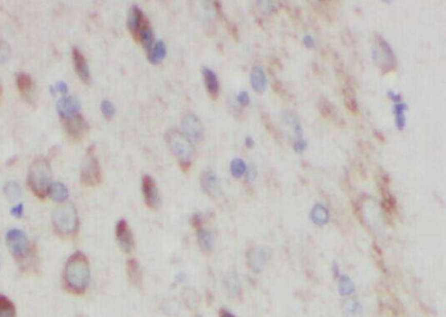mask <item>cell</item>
Masks as SVG:
<instances>
[{
  "label": "cell",
  "mask_w": 446,
  "mask_h": 317,
  "mask_svg": "<svg viewBox=\"0 0 446 317\" xmlns=\"http://www.w3.org/2000/svg\"><path fill=\"white\" fill-rule=\"evenodd\" d=\"M90 280V267L86 255L76 252L70 256L64 270V283L66 289L73 294L86 291Z\"/></svg>",
  "instance_id": "cell-1"
},
{
  "label": "cell",
  "mask_w": 446,
  "mask_h": 317,
  "mask_svg": "<svg viewBox=\"0 0 446 317\" xmlns=\"http://www.w3.org/2000/svg\"><path fill=\"white\" fill-rule=\"evenodd\" d=\"M52 170L46 158L39 157L30 166L27 177L28 186L32 193L40 198L45 199L51 186Z\"/></svg>",
  "instance_id": "cell-2"
},
{
  "label": "cell",
  "mask_w": 446,
  "mask_h": 317,
  "mask_svg": "<svg viewBox=\"0 0 446 317\" xmlns=\"http://www.w3.org/2000/svg\"><path fill=\"white\" fill-rule=\"evenodd\" d=\"M166 141L172 153L180 161V167L188 171L191 166V160L195 155V147L191 140L183 133L171 129L166 134Z\"/></svg>",
  "instance_id": "cell-3"
},
{
  "label": "cell",
  "mask_w": 446,
  "mask_h": 317,
  "mask_svg": "<svg viewBox=\"0 0 446 317\" xmlns=\"http://www.w3.org/2000/svg\"><path fill=\"white\" fill-rule=\"evenodd\" d=\"M55 231L61 237H72L79 228L77 210L72 204H64L55 209L52 214Z\"/></svg>",
  "instance_id": "cell-4"
},
{
  "label": "cell",
  "mask_w": 446,
  "mask_h": 317,
  "mask_svg": "<svg viewBox=\"0 0 446 317\" xmlns=\"http://www.w3.org/2000/svg\"><path fill=\"white\" fill-rule=\"evenodd\" d=\"M6 243L12 256L23 265L27 267L32 260H34V251L30 247L26 234L23 231L16 229L9 230L6 235Z\"/></svg>",
  "instance_id": "cell-5"
},
{
  "label": "cell",
  "mask_w": 446,
  "mask_h": 317,
  "mask_svg": "<svg viewBox=\"0 0 446 317\" xmlns=\"http://www.w3.org/2000/svg\"><path fill=\"white\" fill-rule=\"evenodd\" d=\"M372 59L383 71H389L396 64V57L392 46L382 36L378 35L372 49Z\"/></svg>",
  "instance_id": "cell-6"
},
{
  "label": "cell",
  "mask_w": 446,
  "mask_h": 317,
  "mask_svg": "<svg viewBox=\"0 0 446 317\" xmlns=\"http://www.w3.org/2000/svg\"><path fill=\"white\" fill-rule=\"evenodd\" d=\"M101 180L102 175L100 163L97 158L94 155L92 149L90 148L80 172V180L85 186L94 188L99 186Z\"/></svg>",
  "instance_id": "cell-7"
},
{
  "label": "cell",
  "mask_w": 446,
  "mask_h": 317,
  "mask_svg": "<svg viewBox=\"0 0 446 317\" xmlns=\"http://www.w3.org/2000/svg\"><path fill=\"white\" fill-rule=\"evenodd\" d=\"M65 128L69 137L75 141H80L88 134L89 125L82 115H75L66 119Z\"/></svg>",
  "instance_id": "cell-8"
},
{
  "label": "cell",
  "mask_w": 446,
  "mask_h": 317,
  "mask_svg": "<svg viewBox=\"0 0 446 317\" xmlns=\"http://www.w3.org/2000/svg\"><path fill=\"white\" fill-rule=\"evenodd\" d=\"M115 235L120 249L125 253L129 254L135 249V237L126 220L122 219L118 221L115 228Z\"/></svg>",
  "instance_id": "cell-9"
},
{
  "label": "cell",
  "mask_w": 446,
  "mask_h": 317,
  "mask_svg": "<svg viewBox=\"0 0 446 317\" xmlns=\"http://www.w3.org/2000/svg\"><path fill=\"white\" fill-rule=\"evenodd\" d=\"M141 189L144 200L149 209L154 210L159 209L160 206V196L155 180L149 175H144Z\"/></svg>",
  "instance_id": "cell-10"
},
{
  "label": "cell",
  "mask_w": 446,
  "mask_h": 317,
  "mask_svg": "<svg viewBox=\"0 0 446 317\" xmlns=\"http://www.w3.org/2000/svg\"><path fill=\"white\" fill-rule=\"evenodd\" d=\"M271 256V251L268 248L255 247L249 249L247 254L249 268L255 272L263 270Z\"/></svg>",
  "instance_id": "cell-11"
},
{
  "label": "cell",
  "mask_w": 446,
  "mask_h": 317,
  "mask_svg": "<svg viewBox=\"0 0 446 317\" xmlns=\"http://www.w3.org/2000/svg\"><path fill=\"white\" fill-rule=\"evenodd\" d=\"M184 135L190 140L200 141L203 138L204 129L200 120L195 115H187L181 121Z\"/></svg>",
  "instance_id": "cell-12"
},
{
  "label": "cell",
  "mask_w": 446,
  "mask_h": 317,
  "mask_svg": "<svg viewBox=\"0 0 446 317\" xmlns=\"http://www.w3.org/2000/svg\"><path fill=\"white\" fill-rule=\"evenodd\" d=\"M200 185L210 197H218L220 194V181L214 172L204 171L200 175Z\"/></svg>",
  "instance_id": "cell-13"
},
{
  "label": "cell",
  "mask_w": 446,
  "mask_h": 317,
  "mask_svg": "<svg viewBox=\"0 0 446 317\" xmlns=\"http://www.w3.org/2000/svg\"><path fill=\"white\" fill-rule=\"evenodd\" d=\"M143 13L141 12L138 6H132L129 10L127 17H126V26L129 32H131L133 37L136 41H138V36L140 32L141 26L145 21Z\"/></svg>",
  "instance_id": "cell-14"
},
{
  "label": "cell",
  "mask_w": 446,
  "mask_h": 317,
  "mask_svg": "<svg viewBox=\"0 0 446 317\" xmlns=\"http://www.w3.org/2000/svg\"><path fill=\"white\" fill-rule=\"evenodd\" d=\"M80 108V101L75 97L61 98L57 103V111L60 117L65 120L77 115V111Z\"/></svg>",
  "instance_id": "cell-15"
},
{
  "label": "cell",
  "mask_w": 446,
  "mask_h": 317,
  "mask_svg": "<svg viewBox=\"0 0 446 317\" xmlns=\"http://www.w3.org/2000/svg\"><path fill=\"white\" fill-rule=\"evenodd\" d=\"M72 60H73V64H75V71L79 75L80 80H82L84 83L86 84V85H89L91 83L90 70H89L86 59L84 57V55L80 52L79 49H72Z\"/></svg>",
  "instance_id": "cell-16"
},
{
  "label": "cell",
  "mask_w": 446,
  "mask_h": 317,
  "mask_svg": "<svg viewBox=\"0 0 446 317\" xmlns=\"http://www.w3.org/2000/svg\"><path fill=\"white\" fill-rule=\"evenodd\" d=\"M126 274L132 285L140 288L142 285V271L137 260L134 258L126 262Z\"/></svg>",
  "instance_id": "cell-17"
},
{
  "label": "cell",
  "mask_w": 446,
  "mask_h": 317,
  "mask_svg": "<svg viewBox=\"0 0 446 317\" xmlns=\"http://www.w3.org/2000/svg\"><path fill=\"white\" fill-rule=\"evenodd\" d=\"M250 83L252 87L257 91L263 92L267 87V78L265 71L261 66H255L250 72Z\"/></svg>",
  "instance_id": "cell-18"
},
{
  "label": "cell",
  "mask_w": 446,
  "mask_h": 317,
  "mask_svg": "<svg viewBox=\"0 0 446 317\" xmlns=\"http://www.w3.org/2000/svg\"><path fill=\"white\" fill-rule=\"evenodd\" d=\"M202 75H203L205 86L209 95L213 99H216L219 94V82H218L217 76L214 71L208 67L202 68Z\"/></svg>",
  "instance_id": "cell-19"
},
{
  "label": "cell",
  "mask_w": 446,
  "mask_h": 317,
  "mask_svg": "<svg viewBox=\"0 0 446 317\" xmlns=\"http://www.w3.org/2000/svg\"><path fill=\"white\" fill-rule=\"evenodd\" d=\"M224 286L228 294L232 298H237L240 296V285L238 280L237 275L235 273H229L224 277Z\"/></svg>",
  "instance_id": "cell-20"
},
{
  "label": "cell",
  "mask_w": 446,
  "mask_h": 317,
  "mask_svg": "<svg viewBox=\"0 0 446 317\" xmlns=\"http://www.w3.org/2000/svg\"><path fill=\"white\" fill-rule=\"evenodd\" d=\"M328 209L322 204H315L310 212V219L318 226H324L329 221Z\"/></svg>",
  "instance_id": "cell-21"
},
{
  "label": "cell",
  "mask_w": 446,
  "mask_h": 317,
  "mask_svg": "<svg viewBox=\"0 0 446 317\" xmlns=\"http://www.w3.org/2000/svg\"><path fill=\"white\" fill-rule=\"evenodd\" d=\"M138 41H140L142 44L146 52H149L153 47V41H154V33L152 30L151 26L149 25L148 21L145 20L143 25L141 26L139 36H138Z\"/></svg>",
  "instance_id": "cell-22"
},
{
  "label": "cell",
  "mask_w": 446,
  "mask_h": 317,
  "mask_svg": "<svg viewBox=\"0 0 446 317\" xmlns=\"http://www.w3.org/2000/svg\"><path fill=\"white\" fill-rule=\"evenodd\" d=\"M47 194L55 201L63 202L68 197V189L62 183H52L49 187Z\"/></svg>",
  "instance_id": "cell-23"
},
{
  "label": "cell",
  "mask_w": 446,
  "mask_h": 317,
  "mask_svg": "<svg viewBox=\"0 0 446 317\" xmlns=\"http://www.w3.org/2000/svg\"><path fill=\"white\" fill-rule=\"evenodd\" d=\"M147 53H148L147 58H148L150 63L154 64V65L160 63L166 56V46H165L163 41H161V40L158 41L157 43L152 47L151 50Z\"/></svg>",
  "instance_id": "cell-24"
},
{
  "label": "cell",
  "mask_w": 446,
  "mask_h": 317,
  "mask_svg": "<svg viewBox=\"0 0 446 317\" xmlns=\"http://www.w3.org/2000/svg\"><path fill=\"white\" fill-rule=\"evenodd\" d=\"M196 235H197V241L200 249H202L204 252H210L213 248V236L210 234V232L208 231L206 229H198L196 231Z\"/></svg>",
  "instance_id": "cell-25"
},
{
  "label": "cell",
  "mask_w": 446,
  "mask_h": 317,
  "mask_svg": "<svg viewBox=\"0 0 446 317\" xmlns=\"http://www.w3.org/2000/svg\"><path fill=\"white\" fill-rule=\"evenodd\" d=\"M343 314L345 317H362L363 316V309L360 303L358 301H347L343 306Z\"/></svg>",
  "instance_id": "cell-26"
},
{
  "label": "cell",
  "mask_w": 446,
  "mask_h": 317,
  "mask_svg": "<svg viewBox=\"0 0 446 317\" xmlns=\"http://www.w3.org/2000/svg\"><path fill=\"white\" fill-rule=\"evenodd\" d=\"M17 86L20 89V92L24 96L28 97L32 91V78L24 72L18 73L17 75Z\"/></svg>",
  "instance_id": "cell-27"
},
{
  "label": "cell",
  "mask_w": 446,
  "mask_h": 317,
  "mask_svg": "<svg viewBox=\"0 0 446 317\" xmlns=\"http://www.w3.org/2000/svg\"><path fill=\"white\" fill-rule=\"evenodd\" d=\"M0 317H16V308L8 297L0 294Z\"/></svg>",
  "instance_id": "cell-28"
},
{
  "label": "cell",
  "mask_w": 446,
  "mask_h": 317,
  "mask_svg": "<svg viewBox=\"0 0 446 317\" xmlns=\"http://www.w3.org/2000/svg\"><path fill=\"white\" fill-rule=\"evenodd\" d=\"M406 104L398 102L394 106V113L396 115V125L399 130H403L405 126L406 118L404 115V111L406 110Z\"/></svg>",
  "instance_id": "cell-29"
},
{
  "label": "cell",
  "mask_w": 446,
  "mask_h": 317,
  "mask_svg": "<svg viewBox=\"0 0 446 317\" xmlns=\"http://www.w3.org/2000/svg\"><path fill=\"white\" fill-rule=\"evenodd\" d=\"M338 290H339L341 295H343V296H348L355 291L354 284L349 276L343 275L340 278L339 284H338Z\"/></svg>",
  "instance_id": "cell-30"
},
{
  "label": "cell",
  "mask_w": 446,
  "mask_h": 317,
  "mask_svg": "<svg viewBox=\"0 0 446 317\" xmlns=\"http://www.w3.org/2000/svg\"><path fill=\"white\" fill-rule=\"evenodd\" d=\"M230 171L235 178H240L246 174L247 166L244 160L241 159H235L230 164Z\"/></svg>",
  "instance_id": "cell-31"
},
{
  "label": "cell",
  "mask_w": 446,
  "mask_h": 317,
  "mask_svg": "<svg viewBox=\"0 0 446 317\" xmlns=\"http://www.w3.org/2000/svg\"><path fill=\"white\" fill-rule=\"evenodd\" d=\"M4 192H5L6 198L9 200L15 201V200H17L20 198V194H21V189L18 186V184L13 182V181H11V182H8L6 184L5 189H4Z\"/></svg>",
  "instance_id": "cell-32"
},
{
  "label": "cell",
  "mask_w": 446,
  "mask_h": 317,
  "mask_svg": "<svg viewBox=\"0 0 446 317\" xmlns=\"http://www.w3.org/2000/svg\"><path fill=\"white\" fill-rule=\"evenodd\" d=\"M284 120L285 123L291 128L292 131L294 132L295 137H300L303 134V128L299 120L292 115H284Z\"/></svg>",
  "instance_id": "cell-33"
},
{
  "label": "cell",
  "mask_w": 446,
  "mask_h": 317,
  "mask_svg": "<svg viewBox=\"0 0 446 317\" xmlns=\"http://www.w3.org/2000/svg\"><path fill=\"white\" fill-rule=\"evenodd\" d=\"M101 111L106 120H111L115 115V106L108 100H103L101 103Z\"/></svg>",
  "instance_id": "cell-34"
},
{
  "label": "cell",
  "mask_w": 446,
  "mask_h": 317,
  "mask_svg": "<svg viewBox=\"0 0 446 317\" xmlns=\"http://www.w3.org/2000/svg\"><path fill=\"white\" fill-rule=\"evenodd\" d=\"M11 56V47L4 40H0V63H5Z\"/></svg>",
  "instance_id": "cell-35"
},
{
  "label": "cell",
  "mask_w": 446,
  "mask_h": 317,
  "mask_svg": "<svg viewBox=\"0 0 446 317\" xmlns=\"http://www.w3.org/2000/svg\"><path fill=\"white\" fill-rule=\"evenodd\" d=\"M191 225L197 231L198 229L203 228V218L200 214H195L192 216Z\"/></svg>",
  "instance_id": "cell-36"
},
{
  "label": "cell",
  "mask_w": 446,
  "mask_h": 317,
  "mask_svg": "<svg viewBox=\"0 0 446 317\" xmlns=\"http://www.w3.org/2000/svg\"><path fill=\"white\" fill-rule=\"evenodd\" d=\"M237 100L238 102H239L241 106H248L249 104V101H250V98H249V94L245 91H240V94L238 95Z\"/></svg>",
  "instance_id": "cell-37"
},
{
  "label": "cell",
  "mask_w": 446,
  "mask_h": 317,
  "mask_svg": "<svg viewBox=\"0 0 446 317\" xmlns=\"http://www.w3.org/2000/svg\"><path fill=\"white\" fill-rule=\"evenodd\" d=\"M307 146H308V144H307L306 140L299 139V140H298V141H295V144H294V149H295V151L296 152V153L301 154V153L305 151V149L307 148Z\"/></svg>",
  "instance_id": "cell-38"
},
{
  "label": "cell",
  "mask_w": 446,
  "mask_h": 317,
  "mask_svg": "<svg viewBox=\"0 0 446 317\" xmlns=\"http://www.w3.org/2000/svg\"><path fill=\"white\" fill-rule=\"evenodd\" d=\"M303 44L308 48H312V47H314V46H315V40H314L311 35H305L303 37Z\"/></svg>",
  "instance_id": "cell-39"
},
{
  "label": "cell",
  "mask_w": 446,
  "mask_h": 317,
  "mask_svg": "<svg viewBox=\"0 0 446 317\" xmlns=\"http://www.w3.org/2000/svg\"><path fill=\"white\" fill-rule=\"evenodd\" d=\"M247 173V180H249V181H253V180H255V177H256V175H257V172H256V169H255V166H251L248 169V171H246Z\"/></svg>",
  "instance_id": "cell-40"
},
{
  "label": "cell",
  "mask_w": 446,
  "mask_h": 317,
  "mask_svg": "<svg viewBox=\"0 0 446 317\" xmlns=\"http://www.w3.org/2000/svg\"><path fill=\"white\" fill-rule=\"evenodd\" d=\"M55 89L64 95H66V94H67V91H68V90H67V86H66V84L65 83V82H63V81L58 82Z\"/></svg>",
  "instance_id": "cell-41"
},
{
  "label": "cell",
  "mask_w": 446,
  "mask_h": 317,
  "mask_svg": "<svg viewBox=\"0 0 446 317\" xmlns=\"http://www.w3.org/2000/svg\"><path fill=\"white\" fill-rule=\"evenodd\" d=\"M12 213L16 217H20L23 214V206L17 205V207H15L14 209H12Z\"/></svg>",
  "instance_id": "cell-42"
},
{
  "label": "cell",
  "mask_w": 446,
  "mask_h": 317,
  "mask_svg": "<svg viewBox=\"0 0 446 317\" xmlns=\"http://www.w3.org/2000/svg\"><path fill=\"white\" fill-rule=\"evenodd\" d=\"M388 96H389V99L391 100H393L395 102H400L401 101V96L400 95H398V94H395L394 91H388Z\"/></svg>",
  "instance_id": "cell-43"
},
{
  "label": "cell",
  "mask_w": 446,
  "mask_h": 317,
  "mask_svg": "<svg viewBox=\"0 0 446 317\" xmlns=\"http://www.w3.org/2000/svg\"><path fill=\"white\" fill-rule=\"evenodd\" d=\"M219 317H235V314H232L231 312L225 309H220L219 311Z\"/></svg>",
  "instance_id": "cell-44"
},
{
  "label": "cell",
  "mask_w": 446,
  "mask_h": 317,
  "mask_svg": "<svg viewBox=\"0 0 446 317\" xmlns=\"http://www.w3.org/2000/svg\"><path fill=\"white\" fill-rule=\"evenodd\" d=\"M245 145H246L247 147L252 148L253 146H255V140H253V138L247 137L246 140H245Z\"/></svg>",
  "instance_id": "cell-45"
},
{
  "label": "cell",
  "mask_w": 446,
  "mask_h": 317,
  "mask_svg": "<svg viewBox=\"0 0 446 317\" xmlns=\"http://www.w3.org/2000/svg\"><path fill=\"white\" fill-rule=\"evenodd\" d=\"M2 94V87H1V85H0V95Z\"/></svg>",
  "instance_id": "cell-46"
},
{
  "label": "cell",
  "mask_w": 446,
  "mask_h": 317,
  "mask_svg": "<svg viewBox=\"0 0 446 317\" xmlns=\"http://www.w3.org/2000/svg\"><path fill=\"white\" fill-rule=\"evenodd\" d=\"M195 317H201V315H199V314H198V315H196Z\"/></svg>",
  "instance_id": "cell-47"
}]
</instances>
